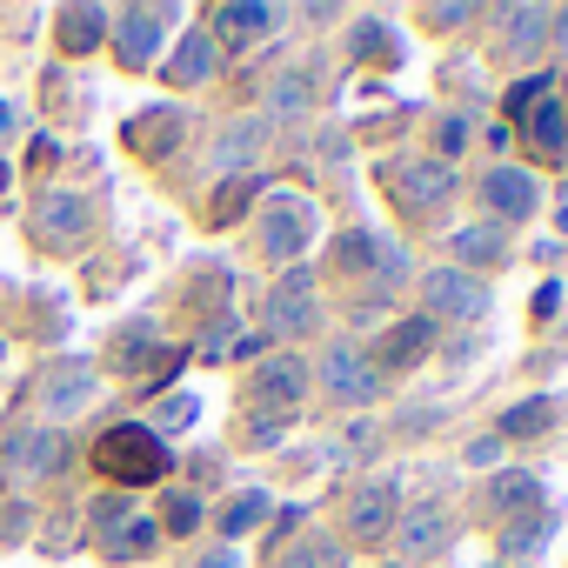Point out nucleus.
<instances>
[{
	"instance_id": "nucleus-1",
	"label": "nucleus",
	"mask_w": 568,
	"mask_h": 568,
	"mask_svg": "<svg viewBox=\"0 0 568 568\" xmlns=\"http://www.w3.org/2000/svg\"><path fill=\"white\" fill-rule=\"evenodd\" d=\"M94 468H101L114 488H148V481L168 475V442H161L154 428H141V422H121V428H108V435L94 442Z\"/></svg>"
},
{
	"instance_id": "nucleus-2",
	"label": "nucleus",
	"mask_w": 568,
	"mask_h": 568,
	"mask_svg": "<svg viewBox=\"0 0 568 568\" xmlns=\"http://www.w3.org/2000/svg\"><path fill=\"white\" fill-rule=\"evenodd\" d=\"M315 241V207L295 187H274L261 207V254L267 261H302V247Z\"/></svg>"
},
{
	"instance_id": "nucleus-3",
	"label": "nucleus",
	"mask_w": 568,
	"mask_h": 568,
	"mask_svg": "<svg viewBox=\"0 0 568 568\" xmlns=\"http://www.w3.org/2000/svg\"><path fill=\"white\" fill-rule=\"evenodd\" d=\"M422 302H428V322L435 315H448V322H481L488 315V288L468 267H428L422 274Z\"/></svg>"
},
{
	"instance_id": "nucleus-4",
	"label": "nucleus",
	"mask_w": 568,
	"mask_h": 568,
	"mask_svg": "<svg viewBox=\"0 0 568 568\" xmlns=\"http://www.w3.org/2000/svg\"><path fill=\"white\" fill-rule=\"evenodd\" d=\"M315 274L308 267H288L274 281V295H267V335H308L315 328Z\"/></svg>"
},
{
	"instance_id": "nucleus-5",
	"label": "nucleus",
	"mask_w": 568,
	"mask_h": 568,
	"mask_svg": "<svg viewBox=\"0 0 568 568\" xmlns=\"http://www.w3.org/2000/svg\"><path fill=\"white\" fill-rule=\"evenodd\" d=\"M28 227H34V241H41V247L68 254V247H81V227H88V201H81V194H68V187H54V194H41V201H34Z\"/></svg>"
},
{
	"instance_id": "nucleus-6",
	"label": "nucleus",
	"mask_w": 568,
	"mask_h": 568,
	"mask_svg": "<svg viewBox=\"0 0 568 568\" xmlns=\"http://www.w3.org/2000/svg\"><path fill=\"white\" fill-rule=\"evenodd\" d=\"M302 395H308V368H302V355H267V362L254 368V402L267 408V422L295 415Z\"/></svg>"
},
{
	"instance_id": "nucleus-7",
	"label": "nucleus",
	"mask_w": 568,
	"mask_h": 568,
	"mask_svg": "<svg viewBox=\"0 0 568 568\" xmlns=\"http://www.w3.org/2000/svg\"><path fill=\"white\" fill-rule=\"evenodd\" d=\"M322 388H328L342 408H368L375 388H382V375H375V362H368L362 348H328V355H322Z\"/></svg>"
},
{
	"instance_id": "nucleus-8",
	"label": "nucleus",
	"mask_w": 568,
	"mask_h": 568,
	"mask_svg": "<svg viewBox=\"0 0 568 568\" xmlns=\"http://www.w3.org/2000/svg\"><path fill=\"white\" fill-rule=\"evenodd\" d=\"M168 21H174V8H128V14L114 21V54H121L128 68H148Z\"/></svg>"
},
{
	"instance_id": "nucleus-9",
	"label": "nucleus",
	"mask_w": 568,
	"mask_h": 568,
	"mask_svg": "<svg viewBox=\"0 0 568 568\" xmlns=\"http://www.w3.org/2000/svg\"><path fill=\"white\" fill-rule=\"evenodd\" d=\"M388 181H395V194H402L415 214H428V207H442V201L455 194V168H448V161H402Z\"/></svg>"
},
{
	"instance_id": "nucleus-10",
	"label": "nucleus",
	"mask_w": 568,
	"mask_h": 568,
	"mask_svg": "<svg viewBox=\"0 0 568 568\" xmlns=\"http://www.w3.org/2000/svg\"><path fill=\"white\" fill-rule=\"evenodd\" d=\"M395 515H402V495H395V481L382 475V481L355 488V501H348V535H355V541H382V535L395 528Z\"/></svg>"
},
{
	"instance_id": "nucleus-11",
	"label": "nucleus",
	"mask_w": 568,
	"mask_h": 568,
	"mask_svg": "<svg viewBox=\"0 0 568 568\" xmlns=\"http://www.w3.org/2000/svg\"><path fill=\"white\" fill-rule=\"evenodd\" d=\"M481 207H488L495 221H528V214H535V174H521V168H488V174H481Z\"/></svg>"
},
{
	"instance_id": "nucleus-12",
	"label": "nucleus",
	"mask_w": 568,
	"mask_h": 568,
	"mask_svg": "<svg viewBox=\"0 0 568 568\" xmlns=\"http://www.w3.org/2000/svg\"><path fill=\"white\" fill-rule=\"evenodd\" d=\"M94 368L88 362H54L48 368V382H41V408H54V415H74V408H88L94 402Z\"/></svg>"
},
{
	"instance_id": "nucleus-13",
	"label": "nucleus",
	"mask_w": 568,
	"mask_h": 568,
	"mask_svg": "<svg viewBox=\"0 0 568 568\" xmlns=\"http://www.w3.org/2000/svg\"><path fill=\"white\" fill-rule=\"evenodd\" d=\"M481 501H488V515H528V508H541V481L528 468H495Z\"/></svg>"
},
{
	"instance_id": "nucleus-14",
	"label": "nucleus",
	"mask_w": 568,
	"mask_h": 568,
	"mask_svg": "<svg viewBox=\"0 0 568 568\" xmlns=\"http://www.w3.org/2000/svg\"><path fill=\"white\" fill-rule=\"evenodd\" d=\"M428 348H435V322H428V315H408V322H395V328L382 335V348H375V355H382L388 368H415Z\"/></svg>"
},
{
	"instance_id": "nucleus-15",
	"label": "nucleus",
	"mask_w": 568,
	"mask_h": 568,
	"mask_svg": "<svg viewBox=\"0 0 568 568\" xmlns=\"http://www.w3.org/2000/svg\"><path fill=\"white\" fill-rule=\"evenodd\" d=\"M214 28L241 48V41L274 34V28H281V14H274V8H254V0H227V8H214Z\"/></svg>"
},
{
	"instance_id": "nucleus-16",
	"label": "nucleus",
	"mask_w": 568,
	"mask_h": 568,
	"mask_svg": "<svg viewBox=\"0 0 568 568\" xmlns=\"http://www.w3.org/2000/svg\"><path fill=\"white\" fill-rule=\"evenodd\" d=\"M207 74H214V34H181V48L168 61V81L174 88H201Z\"/></svg>"
},
{
	"instance_id": "nucleus-17",
	"label": "nucleus",
	"mask_w": 568,
	"mask_h": 568,
	"mask_svg": "<svg viewBox=\"0 0 568 568\" xmlns=\"http://www.w3.org/2000/svg\"><path fill=\"white\" fill-rule=\"evenodd\" d=\"M101 34H108V8H61V48L68 54L101 48Z\"/></svg>"
},
{
	"instance_id": "nucleus-18",
	"label": "nucleus",
	"mask_w": 568,
	"mask_h": 568,
	"mask_svg": "<svg viewBox=\"0 0 568 568\" xmlns=\"http://www.w3.org/2000/svg\"><path fill=\"white\" fill-rule=\"evenodd\" d=\"M521 134H528L541 154H561V148H568V114H561V101L528 108V114H521Z\"/></svg>"
},
{
	"instance_id": "nucleus-19",
	"label": "nucleus",
	"mask_w": 568,
	"mask_h": 568,
	"mask_svg": "<svg viewBox=\"0 0 568 568\" xmlns=\"http://www.w3.org/2000/svg\"><path fill=\"white\" fill-rule=\"evenodd\" d=\"M21 462L14 468H28V475H54L61 462H68V435H54V428H34V435H21V448H14Z\"/></svg>"
},
{
	"instance_id": "nucleus-20",
	"label": "nucleus",
	"mask_w": 568,
	"mask_h": 568,
	"mask_svg": "<svg viewBox=\"0 0 568 568\" xmlns=\"http://www.w3.org/2000/svg\"><path fill=\"white\" fill-rule=\"evenodd\" d=\"M442 541H448V521H442V508H415V515L402 521V555H408V561L435 555Z\"/></svg>"
},
{
	"instance_id": "nucleus-21",
	"label": "nucleus",
	"mask_w": 568,
	"mask_h": 568,
	"mask_svg": "<svg viewBox=\"0 0 568 568\" xmlns=\"http://www.w3.org/2000/svg\"><path fill=\"white\" fill-rule=\"evenodd\" d=\"M501 21H508V48H515V54H535V48L548 41V28H555L548 8H501Z\"/></svg>"
},
{
	"instance_id": "nucleus-22",
	"label": "nucleus",
	"mask_w": 568,
	"mask_h": 568,
	"mask_svg": "<svg viewBox=\"0 0 568 568\" xmlns=\"http://www.w3.org/2000/svg\"><path fill=\"white\" fill-rule=\"evenodd\" d=\"M174 134H181V114H174V108H161V114H141V121H128V141H134L141 154H168V148H174Z\"/></svg>"
},
{
	"instance_id": "nucleus-23",
	"label": "nucleus",
	"mask_w": 568,
	"mask_h": 568,
	"mask_svg": "<svg viewBox=\"0 0 568 568\" xmlns=\"http://www.w3.org/2000/svg\"><path fill=\"white\" fill-rule=\"evenodd\" d=\"M261 134H267V121H241V128H227V134H221V168H247V161L261 154Z\"/></svg>"
},
{
	"instance_id": "nucleus-24",
	"label": "nucleus",
	"mask_w": 568,
	"mask_h": 568,
	"mask_svg": "<svg viewBox=\"0 0 568 568\" xmlns=\"http://www.w3.org/2000/svg\"><path fill=\"white\" fill-rule=\"evenodd\" d=\"M261 515H267V495H261V488H241V495L221 508V535H247V528H261Z\"/></svg>"
},
{
	"instance_id": "nucleus-25",
	"label": "nucleus",
	"mask_w": 568,
	"mask_h": 568,
	"mask_svg": "<svg viewBox=\"0 0 568 568\" xmlns=\"http://www.w3.org/2000/svg\"><path fill=\"white\" fill-rule=\"evenodd\" d=\"M134 515H141V508H134L128 495H101V501H88V528H94L101 541H108V535H121Z\"/></svg>"
},
{
	"instance_id": "nucleus-26",
	"label": "nucleus",
	"mask_w": 568,
	"mask_h": 568,
	"mask_svg": "<svg viewBox=\"0 0 568 568\" xmlns=\"http://www.w3.org/2000/svg\"><path fill=\"white\" fill-rule=\"evenodd\" d=\"M154 541H161V528H154V521H148V515H134V521H128V528H121V535H108V541H101V548H108V555H114V561H128V555H148V548H154Z\"/></svg>"
},
{
	"instance_id": "nucleus-27",
	"label": "nucleus",
	"mask_w": 568,
	"mask_h": 568,
	"mask_svg": "<svg viewBox=\"0 0 568 568\" xmlns=\"http://www.w3.org/2000/svg\"><path fill=\"white\" fill-rule=\"evenodd\" d=\"M455 254H462V261H501L508 241H501V227H462V234H455Z\"/></svg>"
},
{
	"instance_id": "nucleus-28",
	"label": "nucleus",
	"mask_w": 568,
	"mask_h": 568,
	"mask_svg": "<svg viewBox=\"0 0 568 568\" xmlns=\"http://www.w3.org/2000/svg\"><path fill=\"white\" fill-rule=\"evenodd\" d=\"M161 528H168V535H194V528H201V495L174 488V495L161 501Z\"/></svg>"
},
{
	"instance_id": "nucleus-29",
	"label": "nucleus",
	"mask_w": 568,
	"mask_h": 568,
	"mask_svg": "<svg viewBox=\"0 0 568 568\" xmlns=\"http://www.w3.org/2000/svg\"><path fill=\"white\" fill-rule=\"evenodd\" d=\"M541 541H548V521H541V515L528 508V515H521V521L508 528V541H501V548H508V561H528V555H535Z\"/></svg>"
},
{
	"instance_id": "nucleus-30",
	"label": "nucleus",
	"mask_w": 568,
	"mask_h": 568,
	"mask_svg": "<svg viewBox=\"0 0 568 568\" xmlns=\"http://www.w3.org/2000/svg\"><path fill=\"white\" fill-rule=\"evenodd\" d=\"M548 422H555V408L535 395V402H521V408H508V415H501V435H541Z\"/></svg>"
},
{
	"instance_id": "nucleus-31",
	"label": "nucleus",
	"mask_w": 568,
	"mask_h": 568,
	"mask_svg": "<svg viewBox=\"0 0 568 568\" xmlns=\"http://www.w3.org/2000/svg\"><path fill=\"white\" fill-rule=\"evenodd\" d=\"M541 101H555V74H528V81H515V94H508V114L521 121L528 108H541Z\"/></svg>"
},
{
	"instance_id": "nucleus-32",
	"label": "nucleus",
	"mask_w": 568,
	"mask_h": 568,
	"mask_svg": "<svg viewBox=\"0 0 568 568\" xmlns=\"http://www.w3.org/2000/svg\"><path fill=\"white\" fill-rule=\"evenodd\" d=\"M281 568H342V548L335 541H302L295 555H281Z\"/></svg>"
},
{
	"instance_id": "nucleus-33",
	"label": "nucleus",
	"mask_w": 568,
	"mask_h": 568,
	"mask_svg": "<svg viewBox=\"0 0 568 568\" xmlns=\"http://www.w3.org/2000/svg\"><path fill=\"white\" fill-rule=\"evenodd\" d=\"M468 134H475V128H468V114H448V121H442V134H435V161H448V168H455V154L468 148Z\"/></svg>"
},
{
	"instance_id": "nucleus-34",
	"label": "nucleus",
	"mask_w": 568,
	"mask_h": 568,
	"mask_svg": "<svg viewBox=\"0 0 568 568\" xmlns=\"http://www.w3.org/2000/svg\"><path fill=\"white\" fill-rule=\"evenodd\" d=\"M247 194H254V181H247V174H241V181H227V187H221V201H214V207H207V214H214V221H234V214H241V207H247Z\"/></svg>"
},
{
	"instance_id": "nucleus-35",
	"label": "nucleus",
	"mask_w": 568,
	"mask_h": 568,
	"mask_svg": "<svg viewBox=\"0 0 568 568\" xmlns=\"http://www.w3.org/2000/svg\"><path fill=\"white\" fill-rule=\"evenodd\" d=\"M302 108H308V74H288L274 94V114H302Z\"/></svg>"
},
{
	"instance_id": "nucleus-36",
	"label": "nucleus",
	"mask_w": 568,
	"mask_h": 568,
	"mask_svg": "<svg viewBox=\"0 0 568 568\" xmlns=\"http://www.w3.org/2000/svg\"><path fill=\"white\" fill-rule=\"evenodd\" d=\"M194 408H201V402H194V395H168V402H161V415H154V422H161V428H187V422H194Z\"/></svg>"
},
{
	"instance_id": "nucleus-37",
	"label": "nucleus",
	"mask_w": 568,
	"mask_h": 568,
	"mask_svg": "<svg viewBox=\"0 0 568 568\" xmlns=\"http://www.w3.org/2000/svg\"><path fill=\"white\" fill-rule=\"evenodd\" d=\"M227 348H234V328L221 322V328H207V342H201V362H227Z\"/></svg>"
},
{
	"instance_id": "nucleus-38",
	"label": "nucleus",
	"mask_w": 568,
	"mask_h": 568,
	"mask_svg": "<svg viewBox=\"0 0 568 568\" xmlns=\"http://www.w3.org/2000/svg\"><path fill=\"white\" fill-rule=\"evenodd\" d=\"M468 462H475V468H495V462H501V435H475V442H468Z\"/></svg>"
},
{
	"instance_id": "nucleus-39",
	"label": "nucleus",
	"mask_w": 568,
	"mask_h": 568,
	"mask_svg": "<svg viewBox=\"0 0 568 568\" xmlns=\"http://www.w3.org/2000/svg\"><path fill=\"white\" fill-rule=\"evenodd\" d=\"M382 34H388V28H375V21H368V28H362V41H355V48H362V54H368V61H375V54H395V48H388V41H382Z\"/></svg>"
},
{
	"instance_id": "nucleus-40",
	"label": "nucleus",
	"mask_w": 568,
	"mask_h": 568,
	"mask_svg": "<svg viewBox=\"0 0 568 568\" xmlns=\"http://www.w3.org/2000/svg\"><path fill=\"white\" fill-rule=\"evenodd\" d=\"M555 308H561V288H555V281H548V288L535 295V322H555Z\"/></svg>"
},
{
	"instance_id": "nucleus-41",
	"label": "nucleus",
	"mask_w": 568,
	"mask_h": 568,
	"mask_svg": "<svg viewBox=\"0 0 568 568\" xmlns=\"http://www.w3.org/2000/svg\"><path fill=\"white\" fill-rule=\"evenodd\" d=\"M428 21H435V28H462V21H468V8H435Z\"/></svg>"
},
{
	"instance_id": "nucleus-42",
	"label": "nucleus",
	"mask_w": 568,
	"mask_h": 568,
	"mask_svg": "<svg viewBox=\"0 0 568 568\" xmlns=\"http://www.w3.org/2000/svg\"><path fill=\"white\" fill-rule=\"evenodd\" d=\"M194 568H241V561H234V555H227V548H214V555H201V561H194Z\"/></svg>"
},
{
	"instance_id": "nucleus-43",
	"label": "nucleus",
	"mask_w": 568,
	"mask_h": 568,
	"mask_svg": "<svg viewBox=\"0 0 568 568\" xmlns=\"http://www.w3.org/2000/svg\"><path fill=\"white\" fill-rule=\"evenodd\" d=\"M548 41H561V48H568V8L555 14V28H548Z\"/></svg>"
},
{
	"instance_id": "nucleus-44",
	"label": "nucleus",
	"mask_w": 568,
	"mask_h": 568,
	"mask_svg": "<svg viewBox=\"0 0 568 568\" xmlns=\"http://www.w3.org/2000/svg\"><path fill=\"white\" fill-rule=\"evenodd\" d=\"M8 128H14V108H0V134H8Z\"/></svg>"
},
{
	"instance_id": "nucleus-45",
	"label": "nucleus",
	"mask_w": 568,
	"mask_h": 568,
	"mask_svg": "<svg viewBox=\"0 0 568 568\" xmlns=\"http://www.w3.org/2000/svg\"><path fill=\"white\" fill-rule=\"evenodd\" d=\"M0 187H8V168H0Z\"/></svg>"
}]
</instances>
